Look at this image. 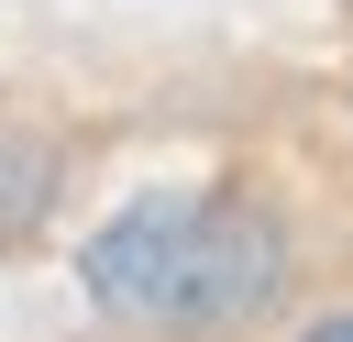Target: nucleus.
Listing matches in <instances>:
<instances>
[{"label":"nucleus","instance_id":"f257e3e1","mask_svg":"<svg viewBox=\"0 0 353 342\" xmlns=\"http://www.w3.org/2000/svg\"><path fill=\"white\" fill-rule=\"evenodd\" d=\"M287 265H298V243H287V210L265 199V188H199L188 199V232H176V265H165V309H154V331L165 342H232V331H254L276 298H287Z\"/></svg>","mask_w":353,"mask_h":342},{"label":"nucleus","instance_id":"f03ea898","mask_svg":"<svg viewBox=\"0 0 353 342\" xmlns=\"http://www.w3.org/2000/svg\"><path fill=\"white\" fill-rule=\"evenodd\" d=\"M188 199H199V188H132V199L77 243V287H88L99 320L154 331V309H165V265H176V232H188Z\"/></svg>","mask_w":353,"mask_h":342},{"label":"nucleus","instance_id":"7ed1b4c3","mask_svg":"<svg viewBox=\"0 0 353 342\" xmlns=\"http://www.w3.org/2000/svg\"><path fill=\"white\" fill-rule=\"evenodd\" d=\"M55 199H66V143L0 121V254H22V243L55 221Z\"/></svg>","mask_w":353,"mask_h":342},{"label":"nucleus","instance_id":"20e7f679","mask_svg":"<svg viewBox=\"0 0 353 342\" xmlns=\"http://www.w3.org/2000/svg\"><path fill=\"white\" fill-rule=\"evenodd\" d=\"M298 342H353V309H320V320H309Z\"/></svg>","mask_w":353,"mask_h":342}]
</instances>
